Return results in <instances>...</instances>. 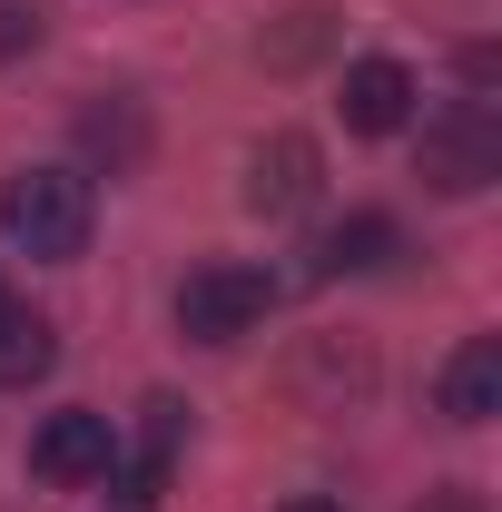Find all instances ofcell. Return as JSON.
<instances>
[{
    "label": "cell",
    "instance_id": "6da1fadb",
    "mask_svg": "<svg viewBox=\"0 0 502 512\" xmlns=\"http://www.w3.org/2000/svg\"><path fill=\"white\" fill-rule=\"evenodd\" d=\"M89 217H99V197H89L79 168H20V178L0 188V237L20 256H40V266L89 256Z\"/></svg>",
    "mask_w": 502,
    "mask_h": 512
},
{
    "label": "cell",
    "instance_id": "7a4b0ae2",
    "mask_svg": "<svg viewBox=\"0 0 502 512\" xmlns=\"http://www.w3.org/2000/svg\"><path fill=\"white\" fill-rule=\"evenodd\" d=\"M266 316H276V276L266 266H237V256L197 266L188 286H178V335H197V345H237Z\"/></svg>",
    "mask_w": 502,
    "mask_h": 512
},
{
    "label": "cell",
    "instance_id": "3957f363",
    "mask_svg": "<svg viewBox=\"0 0 502 512\" xmlns=\"http://www.w3.org/2000/svg\"><path fill=\"white\" fill-rule=\"evenodd\" d=\"M493 178H502V119L483 109V99L434 109V119H424V188H443V197H483Z\"/></svg>",
    "mask_w": 502,
    "mask_h": 512
},
{
    "label": "cell",
    "instance_id": "277c9868",
    "mask_svg": "<svg viewBox=\"0 0 502 512\" xmlns=\"http://www.w3.org/2000/svg\"><path fill=\"white\" fill-rule=\"evenodd\" d=\"M109 463H119V424H109V414H89V404H69V414H50V424L30 434V473H40V483H60V493L109 483Z\"/></svg>",
    "mask_w": 502,
    "mask_h": 512
},
{
    "label": "cell",
    "instance_id": "5b68a950",
    "mask_svg": "<svg viewBox=\"0 0 502 512\" xmlns=\"http://www.w3.org/2000/svg\"><path fill=\"white\" fill-rule=\"evenodd\" d=\"M315 178H325L315 138L276 128V138H266V148L247 158V207H256V217H296V207H315Z\"/></svg>",
    "mask_w": 502,
    "mask_h": 512
},
{
    "label": "cell",
    "instance_id": "8992f818",
    "mask_svg": "<svg viewBox=\"0 0 502 512\" xmlns=\"http://www.w3.org/2000/svg\"><path fill=\"white\" fill-rule=\"evenodd\" d=\"M434 414L443 424H493L502 414V335H463L434 375Z\"/></svg>",
    "mask_w": 502,
    "mask_h": 512
},
{
    "label": "cell",
    "instance_id": "52a82bcc",
    "mask_svg": "<svg viewBox=\"0 0 502 512\" xmlns=\"http://www.w3.org/2000/svg\"><path fill=\"white\" fill-rule=\"evenodd\" d=\"M335 109H345V128H355V138H394V128L414 119V69H404V60H355Z\"/></svg>",
    "mask_w": 502,
    "mask_h": 512
},
{
    "label": "cell",
    "instance_id": "ba28073f",
    "mask_svg": "<svg viewBox=\"0 0 502 512\" xmlns=\"http://www.w3.org/2000/svg\"><path fill=\"white\" fill-rule=\"evenodd\" d=\"M404 256V227L384 217V207H355V217H335L325 237H315V276H375Z\"/></svg>",
    "mask_w": 502,
    "mask_h": 512
},
{
    "label": "cell",
    "instance_id": "9c48e42d",
    "mask_svg": "<svg viewBox=\"0 0 502 512\" xmlns=\"http://www.w3.org/2000/svg\"><path fill=\"white\" fill-rule=\"evenodd\" d=\"M50 365H60V325L40 306H10L0 296V384H40Z\"/></svg>",
    "mask_w": 502,
    "mask_h": 512
},
{
    "label": "cell",
    "instance_id": "30bf717a",
    "mask_svg": "<svg viewBox=\"0 0 502 512\" xmlns=\"http://www.w3.org/2000/svg\"><path fill=\"white\" fill-rule=\"evenodd\" d=\"M79 148H89L109 178H128V168L148 158V119H138V99H99V109H79Z\"/></svg>",
    "mask_w": 502,
    "mask_h": 512
},
{
    "label": "cell",
    "instance_id": "8fae6325",
    "mask_svg": "<svg viewBox=\"0 0 502 512\" xmlns=\"http://www.w3.org/2000/svg\"><path fill=\"white\" fill-rule=\"evenodd\" d=\"M30 40H40V10H20V0H0V60H10V50H30Z\"/></svg>",
    "mask_w": 502,
    "mask_h": 512
},
{
    "label": "cell",
    "instance_id": "7c38bea8",
    "mask_svg": "<svg viewBox=\"0 0 502 512\" xmlns=\"http://www.w3.org/2000/svg\"><path fill=\"white\" fill-rule=\"evenodd\" d=\"M424 512H483V493L473 483H443V493H424Z\"/></svg>",
    "mask_w": 502,
    "mask_h": 512
},
{
    "label": "cell",
    "instance_id": "4fadbf2b",
    "mask_svg": "<svg viewBox=\"0 0 502 512\" xmlns=\"http://www.w3.org/2000/svg\"><path fill=\"white\" fill-rule=\"evenodd\" d=\"M276 512H345V503H325V493H296V503H276Z\"/></svg>",
    "mask_w": 502,
    "mask_h": 512
}]
</instances>
